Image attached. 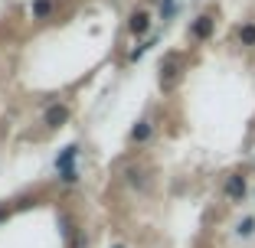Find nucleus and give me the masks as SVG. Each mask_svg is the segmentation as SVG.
Masks as SVG:
<instances>
[{
  "instance_id": "f257e3e1",
  "label": "nucleus",
  "mask_w": 255,
  "mask_h": 248,
  "mask_svg": "<svg viewBox=\"0 0 255 248\" xmlns=\"http://www.w3.org/2000/svg\"><path fill=\"white\" fill-rule=\"evenodd\" d=\"M226 196L239 203L242 196H246V176H239V173H233V176L226 180Z\"/></svg>"
},
{
  "instance_id": "f03ea898",
  "label": "nucleus",
  "mask_w": 255,
  "mask_h": 248,
  "mask_svg": "<svg viewBox=\"0 0 255 248\" xmlns=\"http://www.w3.org/2000/svg\"><path fill=\"white\" fill-rule=\"evenodd\" d=\"M69 121V108L66 105H49L46 108V124L49 128H59V124H66Z\"/></svg>"
},
{
  "instance_id": "7ed1b4c3",
  "label": "nucleus",
  "mask_w": 255,
  "mask_h": 248,
  "mask_svg": "<svg viewBox=\"0 0 255 248\" xmlns=\"http://www.w3.org/2000/svg\"><path fill=\"white\" fill-rule=\"evenodd\" d=\"M128 26H131V33H147V26H150V16L144 13V10H137V13H131V20H128Z\"/></svg>"
},
{
  "instance_id": "20e7f679",
  "label": "nucleus",
  "mask_w": 255,
  "mask_h": 248,
  "mask_svg": "<svg viewBox=\"0 0 255 248\" xmlns=\"http://www.w3.org/2000/svg\"><path fill=\"white\" fill-rule=\"evenodd\" d=\"M193 36L196 39H210L213 36V16H200V20L193 23Z\"/></svg>"
},
{
  "instance_id": "39448f33",
  "label": "nucleus",
  "mask_w": 255,
  "mask_h": 248,
  "mask_svg": "<svg viewBox=\"0 0 255 248\" xmlns=\"http://www.w3.org/2000/svg\"><path fill=\"white\" fill-rule=\"evenodd\" d=\"M72 160H75V147H66V151H62V157L56 160V166H59L62 173H69V170H72Z\"/></svg>"
},
{
  "instance_id": "423d86ee",
  "label": "nucleus",
  "mask_w": 255,
  "mask_h": 248,
  "mask_svg": "<svg viewBox=\"0 0 255 248\" xmlns=\"http://www.w3.org/2000/svg\"><path fill=\"white\" fill-rule=\"evenodd\" d=\"M147 137H150V124H147V121H137L134 131H131V141L141 144V141H147Z\"/></svg>"
},
{
  "instance_id": "0eeeda50",
  "label": "nucleus",
  "mask_w": 255,
  "mask_h": 248,
  "mask_svg": "<svg viewBox=\"0 0 255 248\" xmlns=\"http://www.w3.org/2000/svg\"><path fill=\"white\" fill-rule=\"evenodd\" d=\"M239 39H242V46H255V23H246V26H242Z\"/></svg>"
},
{
  "instance_id": "6e6552de",
  "label": "nucleus",
  "mask_w": 255,
  "mask_h": 248,
  "mask_svg": "<svg viewBox=\"0 0 255 248\" xmlns=\"http://www.w3.org/2000/svg\"><path fill=\"white\" fill-rule=\"evenodd\" d=\"M49 0H36V3H33V16H39V20H43V16H49Z\"/></svg>"
},
{
  "instance_id": "1a4fd4ad",
  "label": "nucleus",
  "mask_w": 255,
  "mask_h": 248,
  "mask_svg": "<svg viewBox=\"0 0 255 248\" xmlns=\"http://www.w3.org/2000/svg\"><path fill=\"white\" fill-rule=\"evenodd\" d=\"M252 232H255V219L249 216V219H242V222H239V235H242V239H249Z\"/></svg>"
},
{
  "instance_id": "9d476101",
  "label": "nucleus",
  "mask_w": 255,
  "mask_h": 248,
  "mask_svg": "<svg viewBox=\"0 0 255 248\" xmlns=\"http://www.w3.org/2000/svg\"><path fill=\"white\" fill-rule=\"evenodd\" d=\"M128 180H131V186H144V173L141 170H128Z\"/></svg>"
},
{
  "instance_id": "9b49d317",
  "label": "nucleus",
  "mask_w": 255,
  "mask_h": 248,
  "mask_svg": "<svg viewBox=\"0 0 255 248\" xmlns=\"http://www.w3.org/2000/svg\"><path fill=\"white\" fill-rule=\"evenodd\" d=\"M170 7H173V0H164V10H167V13H170Z\"/></svg>"
},
{
  "instance_id": "f8f14e48",
  "label": "nucleus",
  "mask_w": 255,
  "mask_h": 248,
  "mask_svg": "<svg viewBox=\"0 0 255 248\" xmlns=\"http://www.w3.org/2000/svg\"><path fill=\"white\" fill-rule=\"evenodd\" d=\"M3 216H7V209H0V219H3Z\"/></svg>"
},
{
  "instance_id": "ddd939ff",
  "label": "nucleus",
  "mask_w": 255,
  "mask_h": 248,
  "mask_svg": "<svg viewBox=\"0 0 255 248\" xmlns=\"http://www.w3.org/2000/svg\"><path fill=\"white\" fill-rule=\"evenodd\" d=\"M115 248H125V245H115Z\"/></svg>"
}]
</instances>
